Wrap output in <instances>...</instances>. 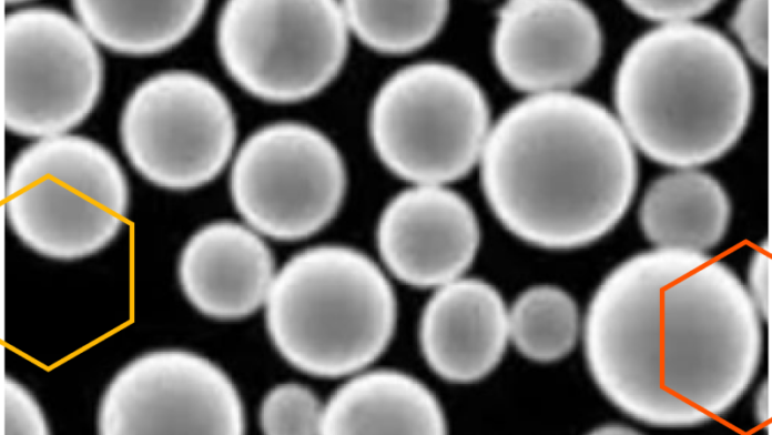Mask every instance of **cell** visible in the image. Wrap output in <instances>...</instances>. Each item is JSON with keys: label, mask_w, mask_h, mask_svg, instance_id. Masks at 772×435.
<instances>
[{"label": "cell", "mask_w": 772, "mask_h": 435, "mask_svg": "<svg viewBox=\"0 0 772 435\" xmlns=\"http://www.w3.org/2000/svg\"><path fill=\"white\" fill-rule=\"evenodd\" d=\"M583 344L593 381L618 409L647 425L690 427L727 413L749 388L761 315L721 261L658 247L603 279Z\"/></svg>", "instance_id": "6da1fadb"}, {"label": "cell", "mask_w": 772, "mask_h": 435, "mask_svg": "<svg viewBox=\"0 0 772 435\" xmlns=\"http://www.w3.org/2000/svg\"><path fill=\"white\" fill-rule=\"evenodd\" d=\"M486 198L499 221L536 246L568 250L609 233L638 183L633 144L599 102L568 91L532 94L489 131Z\"/></svg>", "instance_id": "7a4b0ae2"}, {"label": "cell", "mask_w": 772, "mask_h": 435, "mask_svg": "<svg viewBox=\"0 0 772 435\" xmlns=\"http://www.w3.org/2000/svg\"><path fill=\"white\" fill-rule=\"evenodd\" d=\"M613 95L632 144L654 162L688 169L715 161L739 141L752 82L735 45L693 21L637 38L619 63Z\"/></svg>", "instance_id": "3957f363"}, {"label": "cell", "mask_w": 772, "mask_h": 435, "mask_svg": "<svg viewBox=\"0 0 772 435\" xmlns=\"http://www.w3.org/2000/svg\"><path fill=\"white\" fill-rule=\"evenodd\" d=\"M266 321L281 354L308 374L356 372L387 346L396 302L378 266L346 246L323 245L292 257L275 274Z\"/></svg>", "instance_id": "277c9868"}, {"label": "cell", "mask_w": 772, "mask_h": 435, "mask_svg": "<svg viewBox=\"0 0 772 435\" xmlns=\"http://www.w3.org/2000/svg\"><path fill=\"white\" fill-rule=\"evenodd\" d=\"M6 214L17 237L35 253L79 260L120 232L129 186L115 158L80 135L40 139L13 160L6 181Z\"/></svg>", "instance_id": "5b68a950"}, {"label": "cell", "mask_w": 772, "mask_h": 435, "mask_svg": "<svg viewBox=\"0 0 772 435\" xmlns=\"http://www.w3.org/2000/svg\"><path fill=\"white\" fill-rule=\"evenodd\" d=\"M488 119L486 98L468 74L425 62L399 70L379 89L370 135L392 172L418 185H441L481 156Z\"/></svg>", "instance_id": "8992f818"}, {"label": "cell", "mask_w": 772, "mask_h": 435, "mask_svg": "<svg viewBox=\"0 0 772 435\" xmlns=\"http://www.w3.org/2000/svg\"><path fill=\"white\" fill-rule=\"evenodd\" d=\"M342 6L328 0H232L217 22V49L230 77L270 102H295L326 87L347 52Z\"/></svg>", "instance_id": "52a82bcc"}, {"label": "cell", "mask_w": 772, "mask_h": 435, "mask_svg": "<svg viewBox=\"0 0 772 435\" xmlns=\"http://www.w3.org/2000/svg\"><path fill=\"white\" fill-rule=\"evenodd\" d=\"M1 45L2 118L10 132L61 135L92 112L103 63L80 22L51 8L20 9L6 16Z\"/></svg>", "instance_id": "ba28073f"}, {"label": "cell", "mask_w": 772, "mask_h": 435, "mask_svg": "<svg viewBox=\"0 0 772 435\" xmlns=\"http://www.w3.org/2000/svg\"><path fill=\"white\" fill-rule=\"evenodd\" d=\"M232 108L206 78L186 71L154 74L128 98L120 140L134 170L172 191L202 186L226 165L235 143Z\"/></svg>", "instance_id": "9c48e42d"}, {"label": "cell", "mask_w": 772, "mask_h": 435, "mask_svg": "<svg viewBox=\"0 0 772 435\" xmlns=\"http://www.w3.org/2000/svg\"><path fill=\"white\" fill-rule=\"evenodd\" d=\"M345 183L343 160L328 138L306 124L280 122L243 143L230 189L236 211L254 230L297 240L336 214Z\"/></svg>", "instance_id": "30bf717a"}, {"label": "cell", "mask_w": 772, "mask_h": 435, "mask_svg": "<svg viewBox=\"0 0 772 435\" xmlns=\"http://www.w3.org/2000/svg\"><path fill=\"white\" fill-rule=\"evenodd\" d=\"M244 409L227 375L182 350L144 353L106 386L98 411L103 435L242 434Z\"/></svg>", "instance_id": "8fae6325"}, {"label": "cell", "mask_w": 772, "mask_h": 435, "mask_svg": "<svg viewBox=\"0 0 772 435\" xmlns=\"http://www.w3.org/2000/svg\"><path fill=\"white\" fill-rule=\"evenodd\" d=\"M492 50L498 71L517 90L566 91L597 68L602 33L581 2L516 0L499 12Z\"/></svg>", "instance_id": "7c38bea8"}, {"label": "cell", "mask_w": 772, "mask_h": 435, "mask_svg": "<svg viewBox=\"0 0 772 435\" xmlns=\"http://www.w3.org/2000/svg\"><path fill=\"white\" fill-rule=\"evenodd\" d=\"M380 255L400 281L441 286L471 264L479 226L470 205L441 185H417L393 199L377 231Z\"/></svg>", "instance_id": "4fadbf2b"}, {"label": "cell", "mask_w": 772, "mask_h": 435, "mask_svg": "<svg viewBox=\"0 0 772 435\" xmlns=\"http://www.w3.org/2000/svg\"><path fill=\"white\" fill-rule=\"evenodd\" d=\"M177 275L189 302L216 320H238L266 302L275 273L265 242L251 229L214 222L185 243Z\"/></svg>", "instance_id": "5bb4252c"}, {"label": "cell", "mask_w": 772, "mask_h": 435, "mask_svg": "<svg viewBox=\"0 0 772 435\" xmlns=\"http://www.w3.org/2000/svg\"><path fill=\"white\" fill-rule=\"evenodd\" d=\"M423 353L443 378L468 383L487 375L509 340L508 310L488 283L457 279L438 287L419 328Z\"/></svg>", "instance_id": "9a60e30c"}, {"label": "cell", "mask_w": 772, "mask_h": 435, "mask_svg": "<svg viewBox=\"0 0 772 435\" xmlns=\"http://www.w3.org/2000/svg\"><path fill=\"white\" fill-rule=\"evenodd\" d=\"M434 395L396 371H373L343 385L324 407L322 434H443Z\"/></svg>", "instance_id": "2e32d148"}, {"label": "cell", "mask_w": 772, "mask_h": 435, "mask_svg": "<svg viewBox=\"0 0 772 435\" xmlns=\"http://www.w3.org/2000/svg\"><path fill=\"white\" fill-rule=\"evenodd\" d=\"M731 203L720 182L691 168L657 178L639 209L646 239L660 249L705 253L728 230Z\"/></svg>", "instance_id": "e0dca14e"}, {"label": "cell", "mask_w": 772, "mask_h": 435, "mask_svg": "<svg viewBox=\"0 0 772 435\" xmlns=\"http://www.w3.org/2000/svg\"><path fill=\"white\" fill-rule=\"evenodd\" d=\"M72 8L93 40L125 55L164 52L201 20L205 1L75 0Z\"/></svg>", "instance_id": "ac0fdd59"}, {"label": "cell", "mask_w": 772, "mask_h": 435, "mask_svg": "<svg viewBox=\"0 0 772 435\" xmlns=\"http://www.w3.org/2000/svg\"><path fill=\"white\" fill-rule=\"evenodd\" d=\"M579 325L573 299L551 285L526 290L508 311L509 338L525 357L536 362H553L569 354Z\"/></svg>", "instance_id": "d6986e66"}, {"label": "cell", "mask_w": 772, "mask_h": 435, "mask_svg": "<svg viewBox=\"0 0 772 435\" xmlns=\"http://www.w3.org/2000/svg\"><path fill=\"white\" fill-rule=\"evenodd\" d=\"M348 28L369 48L406 53L428 43L441 29L447 1H345Z\"/></svg>", "instance_id": "ffe728a7"}, {"label": "cell", "mask_w": 772, "mask_h": 435, "mask_svg": "<svg viewBox=\"0 0 772 435\" xmlns=\"http://www.w3.org/2000/svg\"><path fill=\"white\" fill-rule=\"evenodd\" d=\"M324 408L315 395L297 384L273 388L261 406L260 423L266 434L321 433Z\"/></svg>", "instance_id": "44dd1931"}, {"label": "cell", "mask_w": 772, "mask_h": 435, "mask_svg": "<svg viewBox=\"0 0 772 435\" xmlns=\"http://www.w3.org/2000/svg\"><path fill=\"white\" fill-rule=\"evenodd\" d=\"M771 0L742 1L731 21L746 53L764 69L771 64Z\"/></svg>", "instance_id": "7402d4cb"}, {"label": "cell", "mask_w": 772, "mask_h": 435, "mask_svg": "<svg viewBox=\"0 0 772 435\" xmlns=\"http://www.w3.org/2000/svg\"><path fill=\"white\" fill-rule=\"evenodd\" d=\"M48 433L47 419L35 398L19 382L6 377L2 385L1 434L44 435Z\"/></svg>", "instance_id": "603a6c76"}, {"label": "cell", "mask_w": 772, "mask_h": 435, "mask_svg": "<svg viewBox=\"0 0 772 435\" xmlns=\"http://www.w3.org/2000/svg\"><path fill=\"white\" fill-rule=\"evenodd\" d=\"M717 1H624L637 16L661 23V26L693 22L694 19L709 13Z\"/></svg>", "instance_id": "cb8c5ba5"}, {"label": "cell", "mask_w": 772, "mask_h": 435, "mask_svg": "<svg viewBox=\"0 0 772 435\" xmlns=\"http://www.w3.org/2000/svg\"><path fill=\"white\" fill-rule=\"evenodd\" d=\"M771 265L770 246L763 245L754 252L748 272L746 290L758 312L765 318L771 312Z\"/></svg>", "instance_id": "d4e9b609"}, {"label": "cell", "mask_w": 772, "mask_h": 435, "mask_svg": "<svg viewBox=\"0 0 772 435\" xmlns=\"http://www.w3.org/2000/svg\"><path fill=\"white\" fill-rule=\"evenodd\" d=\"M755 415L761 424H766L771 418V386L766 381L761 385L755 398Z\"/></svg>", "instance_id": "484cf974"}, {"label": "cell", "mask_w": 772, "mask_h": 435, "mask_svg": "<svg viewBox=\"0 0 772 435\" xmlns=\"http://www.w3.org/2000/svg\"><path fill=\"white\" fill-rule=\"evenodd\" d=\"M596 433L599 434H627V433H633V431L627 426H622L620 424H610L606 425L603 427L598 428Z\"/></svg>", "instance_id": "4316f807"}]
</instances>
